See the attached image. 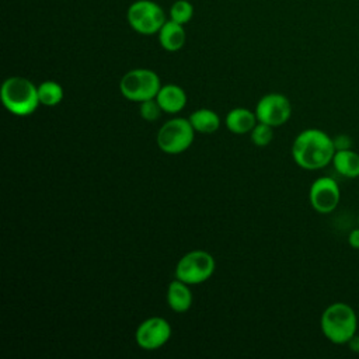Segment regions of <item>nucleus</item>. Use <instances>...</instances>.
<instances>
[{
  "instance_id": "1",
  "label": "nucleus",
  "mask_w": 359,
  "mask_h": 359,
  "mask_svg": "<svg viewBox=\"0 0 359 359\" xmlns=\"http://www.w3.org/2000/svg\"><path fill=\"white\" fill-rule=\"evenodd\" d=\"M335 147L332 137L321 129L310 128L300 132L292 144L294 163L304 170H320L332 163Z\"/></svg>"
},
{
  "instance_id": "2",
  "label": "nucleus",
  "mask_w": 359,
  "mask_h": 359,
  "mask_svg": "<svg viewBox=\"0 0 359 359\" xmlns=\"http://www.w3.org/2000/svg\"><path fill=\"white\" fill-rule=\"evenodd\" d=\"M320 328L332 344H346L358 330V316L353 307L344 302L331 303L321 314Z\"/></svg>"
},
{
  "instance_id": "3",
  "label": "nucleus",
  "mask_w": 359,
  "mask_h": 359,
  "mask_svg": "<svg viewBox=\"0 0 359 359\" xmlns=\"http://www.w3.org/2000/svg\"><path fill=\"white\" fill-rule=\"evenodd\" d=\"M0 97L6 109L17 116L31 115L39 105L38 87L21 76L6 79L1 84Z\"/></svg>"
},
{
  "instance_id": "4",
  "label": "nucleus",
  "mask_w": 359,
  "mask_h": 359,
  "mask_svg": "<svg viewBox=\"0 0 359 359\" xmlns=\"http://www.w3.org/2000/svg\"><path fill=\"white\" fill-rule=\"evenodd\" d=\"M128 24L130 28L142 35L158 34L164 22L168 20L163 7L153 0H136L126 11Z\"/></svg>"
},
{
  "instance_id": "5",
  "label": "nucleus",
  "mask_w": 359,
  "mask_h": 359,
  "mask_svg": "<svg viewBox=\"0 0 359 359\" xmlns=\"http://www.w3.org/2000/svg\"><path fill=\"white\" fill-rule=\"evenodd\" d=\"M161 88L160 77L150 69H133L125 73L119 81L121 94L130 101H146L156 98Z\"/></svg>"
},
{
  "instance_id": "6",
  "label": "nucleus",
  "mask_w": 359,
  "mask_h": 359,
  "mask_svg": "<svg viewBox=\"0 0 359 359\" xmlns=\"http://www.w3.org/2000/svg\"><path fill=\"white\" fill-rule=\"evenodd\" d=\"M195 129L189 119L174 118L167 121L157 133V146L168 154L185 151L194 142Z\"/></svg>"
},
{
  "instance_id": "7",
  "label": "nucleus",
  "mask_w": 359,
  "mask_h": 359,
  "mask_svg": "<svg viewBox=\"0 0 359 359\" xmlns=\"http://www.w3.org/2000/svg\"><path fill=\"white\" fill-rule=\"evenodd\" d=\"M216 268L215 258L202 250H195L185 254L175 266V278L188 283L199 285L208 280Z\"/></svg>"
},
{
  "instance_id": "8",
  "label": "nucleus",
  "mask_w": 359,
  "mask_h": 359,
  "mask_svg": "<svg viewBox=\"0 0 359 359\" xmlns=\"http://www.w3.org/2000/svg\"><path fill=\"white\" fill-rule=\"evenodd\" d=\"M255 115L258 122L276 128L289 121L292 115V105L287 97L283 94L271 93L258 101L255 107Z\"/></svg>"
},
{
  "instance_id": "9",
  "label": "nucleus",
  "mask_w": 359,
  "mask_h": 359,
  "mask_svg": "<svg viewBox=\"0 0 359 359\" xmlns=\"http://www.w3.org/2000/svg\"><path fill=\"white\" fill-rule=\"evenodd\" d=\"M309 201L318 213H331L341 201L338 182L331 177H318L310 187Z\"/></svg>"
},
{
  "instance_id": "10",
  "label": "nucleus",
  "mask_w": 359,
  "mask_h": 359,
  "mask_svg": "<svg viewBox=\"0 0 359 359\" xmlns=\"http://www.w3.org/2000/svg\"><path fill=\"white\" fill-rule=\"evenodd\" d=\"M171 337V325L163 317H150L139 324L135 339L144 351L161 348Z\"/></svg>"
},
{
  "instance_id": "11",
  "label": "nucleus",
  "mask_w": 359,
  "mask_h": 359,
  "mask_svg": "<svg viewBox=\"0 0 359 359\" xmlns=\"http://www.w3.org/2000/svg\"><path fill=\"white\" fill-rule=\"evenodd\" d=\"M158 42L163 49L167 52H177L180 50L187 41V34L184 29V25L180 22H175L172 20H167L161 29L157 34Z\"/></svg>"
},
{
  "instance_id": "12",
  "label": "nucleus",
  "mask_w": 359,
  "mask_h": 359,
  "mask_svg": "<svg viewBox=\"0 0 359 359\" xmlns=\"http://www.w3.org/2000/svg\"><path fill=\"white\" fill-rule=\"evenodd\" d=\"M156 101L158 102L161 111L168 114H175L184 109L187 104L185 91L177 84L161 86L160 91L156 95Z\"/></svg>"
},
{
  "instance_id": "13",
  "label": "nucleus",
  "mask_w": 359,
  "mask_h": 359,
  "mask_svg": "<svg viewBox=\"0 0 359 359\" xmlns=\"http://www.w3.org/2000/svg\"><path fill=\"white\" fill-rule=\"evenodd\" d=\"M167 304L175 313L187 311L192 304V293L188 283L180 279L172 280L167 289Z\"/></svg>"
},
{
  "instance_id": "14",
  "label": "nucleus",
  "mask_w": 359,
  "mask_h": 359,
  "mask_svg": "<svg viewBox=\"0 0 359 359\" xmlns=\"http://www.w3.org/2000/svg\"><path fill=\"white\" fill-rule=\"evenodd\" d=\"M332 165L335 171L345 178L359 177V153L353 149L335 150Z\"/></svg>"
},
{
  "instance_id": "15",
  "label": "nucleus",
  "mask_w": 359,
  "mask_h": 359,
  "mask_svg": "<svg viewBox=\"0 0 359 359\" xmlns=\"http://www.w3.org/2000/svg\"><path fill=\"white\" fill-rule=\"evenodd\" d=\"M257 115L247 108H234L226 116V126L236 135H244L251 132L257 125Z\"/></svg>"
},
{
  "instance_id": "16",
  "label": "nucleus",
  "mask_w": 359,
  "mask_h": 359,
  "mask_svg": "<svg viewBox=\"0 0 359 359\" xmlns=\"http://www.w3.org/2000/svg\"><path fill=\"white\" fill-rule=\"evenodd\" d=\"M188 119L192 128L201 133H213L220 126L219 115L215 111L208 108H201L194 111Z\"/></svg>"
},
{
  "instance_id": "17",
  "label": "nucleus",
  "mask_w": 359,
  "mask_h": 359,
  "mask_svg": "<svg viewBox=\"0 0 359 359\" xmlns=\"http://www.w3.org/2000/svg\"><path fill=\"white\" fill-rule=\"evenodd\" d=\"M39 104L46 107H55L63 100V88L59 83L48 80L38 86Z\"/></svg>"
},
{
  "instance_id": "18",
  "label": "nucleus",
  "mask_w": 359,
  "mask_h": 359,
  "mask_svg": "<svg viewBox=\"0 0 359 359\" xmlns=\"http://www.w3.org/2000/svg\"><path fill=\"white\" fill-rule=\"evenodd\" d=\"M170 20L185 25L194 17V6L188 0H175L168 11Z\"/></svg>"
},
{
  "instance_id": "19",
  "label": "nucleus",
  "mask_w": 359,
  "mask_h": 359,
  "mask_svg": "<svg viewBox=\"0 0 359 359\" xmlns=\"http://www.w3.org/2000/svg\"><path fill=\"white\" fill-rule=\"evenodd\" d=\"M273 137V132H272V126L258 122L252 130H251V142L258 146V147H265L271 143Z\"/></svg>"
},
{
  "instance_id": "20",
  "label": "nucleus",
  "mask_w": 359,
  "mask_h": 359,
  "mask_svg": "<svg viewBox=\"0 0 359 359\" xmlns=\"http://www.w3.org/2000/svg\"><path fill=\"white\" fill-rule=\"evenodd\" d=\"M160 112H161V108L156 101V98H150L140 102V116L144 121H149V122L156 121L160 116Z\"/></svg>"
},
{
  "instance_id": "21",
  "label": "nucleus",
  "mask_w": 359,
  "mask_h": 359,
  "mask_svg": "<svg viewBox=\"0 0 359 359\" xmlns=\"http://www.w3.org/2000/svg\"><path fill=\"white\" fill-rule=\"evenodd\" d=\"M335 150H344V149H352V139L348 135H338L332 137Z\"/></svg>"
},
{
  "instance_id": "22",
  "label": "nucleus",
  "mask_w": 359,
  "mask_h": 359,
  "mask_svg": "<svg viewBox=\"0 0 359 359\" xmlns=\"http://www.w3.org/2000/svg\"><path fill=\"white\" fill-rule=\"evenodd\" d=\"M348 244L353 250H359V226L348 234Z\"/></svg>"
},
{
  "instance_id": "23",
  "label": "nucleus",
  "mask_w": 359,
  "mask_h": 359,
  "mask_svg": "<svg viewBox=\"0 0 359 359\" xmlns=\"http://www.w3.org/2000/svg\"><path fill=\"white\" fill-rule=\"evenodd\" d=\"M346 344L349 346V351H352L355 353H359V335L358 334L352 335Z\"/></svg>"
},
{
  "instance_id": "24",
  "label": "nucleus",
  "mask_w": 359,
  "mask_h": 359,
  "mask_svg": "<svg viewBox=\"0 0 359 359\" xmlns=\"http://www.w3.org/2000/svg\"><path fill=\"white\" fill-rule=\"evenodd\" d=\"M358 226H359V215H358Z\"/></svg>"
}]
</instances>
